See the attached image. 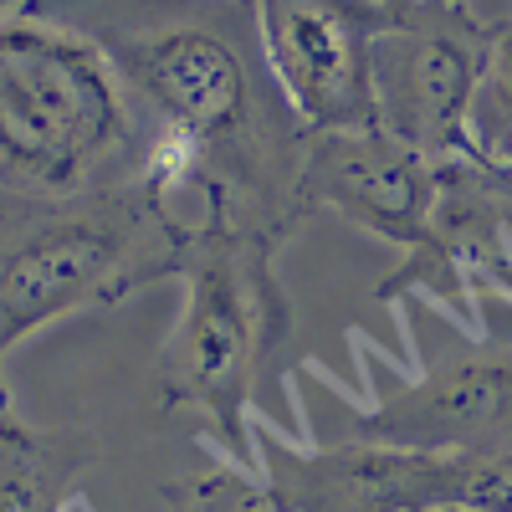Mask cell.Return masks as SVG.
Returning a JSON list of instances; mask_svg holds the SVG:
<instances>
[{"label": "cell", "instance_id": "5", "mask_svg": "<svg viewBox=\"0 0 512 512\" xmlns=\"http://www.w3.org/2000/svg\"><path fill=\"white\" fill-rule=\"evenodd\" d=\"M349 441L405 451H512V303L482 297V333H466L415 374L354 405Z\"/></svg>", "mask_w": 512, "mask_h": 512}, {"label": "cell", "instance_id": "8", "mask_svg": "<svg viewBox=\"0 0 512 512\" xmlns=\"http://www.w3.org/2000/svg\"><path fill=\"white\" fill-rule=\"evenodd\" d=\"M441 185V164L400 144L384 128H349V134H313L303 200L308 210H338L359 231L410 251L425 226Z\"/></svg>", "mask_w": 512, "mask_h": 512}, {"label": "cell", "instance_id": "1", "mask_svg": "<svg viewBox=\"0 0 512 512\" xmlns=\"http://www.w3.org/2000/svg\"><path fill=\"white\" fill-rule=\"evenodd\" d=\"M88 31L123 72L149 128L200 149L210 241L282 251L313 210L303 169L313 128L292 113L256 41L246 0H36Z\"/></svg>", "mask_w": 512, "mask_h": 512}, {"label": "cell", "instance_id": "3", "mask_svg": "<svg viewBox=\"0 0 512 512\" xmlns=\"http://www.w3.org/2000/svg\"><path fill=\"white\" fill-rule=\"evenodd\" d=\"M185 241L169 231L139 180L72 200L0 190V405L6 354L77 308L123 303L139 287L175 282Z\"/></svg>", "mask_w": 512, "mask_h": 512}, {"label": "cell", "instance_id": "13", "mask_svg": "<svg viewBox=\"0 0 512 512\" xmlns=\"http://www.w3.org/2000/svg\"><path fill=\"white\" fill-rule=\"evenodd\" d=\"M6 6H21V0H0V11H6Z\"/></svg>", "mask_w": 512, "mask_h": 512}, {"label": "cell", "instance_id": "10", "mask_svg": "<svg viewBox=\"0 0 512 512\" xmlns=\"http://www.w3.org/2000/svg\"><path fill=\"white\" fill-rule=\"evenodd\" d=\"M216 466L200 477H185V482H169L159 497H164V512H297L287 502V492L262 472V466H241L221 451Z\"/></svg>", "mask_w": 512, "mask_h": 512}, {"label": "cell", "instance_id": "12", "mask_svg": "<svg viewBox=\"0 0 512 512\" xmlns=\"http://www.w3.org/2000/svg\"><path fill=\"white\" fill-rule=\"evenodd\" d=\"M384 6H415V0H384ZM446 6H466V0H446Z\"/></svg>", "mask_w": 512, "mask_h": 512}, {"label": "cell", "instance_id": "9", "mask_svg": "<svg viewBox=\"0 0 512 512\" xmlns=\"http://www.w3.org/2000/svg\"><path fill=\"white\" fill-rule=\"evenodd\" d=\"M98 466V446L72 431H41L0 405V512H62Z\"/></svg>", "mask_w": 512, "mask_h": 512}, {"label": "cell", "instance_id": "11", "mask_svg": "<svg viewBox=\"0 0 512 512\" xmlns=\"http://www.w3.org/2000/svg\"><path fill=\"white\" fill-rule=\"evenodd\" d=\"M466 154L482 164H512V16L492 21L472 118H466Z\"/></svg>", "mask_w": 512, "mask_h": 512}, {"label": "cell", "instance_id": "7", "mask_svg": "<svg viewBox=\"0 0 512 512\" xmlns=\"http://www.w3.org/2000/svg\"><path fill=\"white\" fill-rule=\"evenodd\" d=\"M272 82L313 134H349L374 123L369 57L395 21L384 0H246Z\"/></svg>", "mask_w": 512, "mask_h": 512}, {"label": "cell", "instance_id": "2", "mask_svg": "<svg viewBox=\"0 0 512 512\" xmlns=\"http://www.w3.org/2000/svg\"><path fill=\"white\" fill-rule=\"evenodd\" d=\"M144 108L88 31L36 0L0 11V190L72 200L139 180Z\"/></svg>", "mask_w": 512, "mask_h": 512}, {"label": "cell", "instance_id": "6", "mask_svg": "<svg viewBox=\"0 0 512 512\" xmlns=\"http://www.w3.org/2000/svg\"><path fill=\"white\" fill-rule=\"evenodd\" d=\"M492 21L446 0L395 6V21L379 31L369 82H374V123L425 159L466 154V118L487 62Z\"/></svg>", "mask_w": 512, "mask_h": 512}, {"label": "cell", "instance_id": "4", "mask_svg": "<svg viewBox=\"0 0 512 512\" xmlns=\"http://www.w3.org/2000/svg\"><path fill=\"white\" fill-rule=\"evenodd\" d=\"M185 303L159 354V410L205 415V451L262 466L251 436L262 379H287L292 303L277 282V251L256 241H200L185 251Z\"/></svg>", "mask_w": 512, "mask_h": 512}]
</instances>
